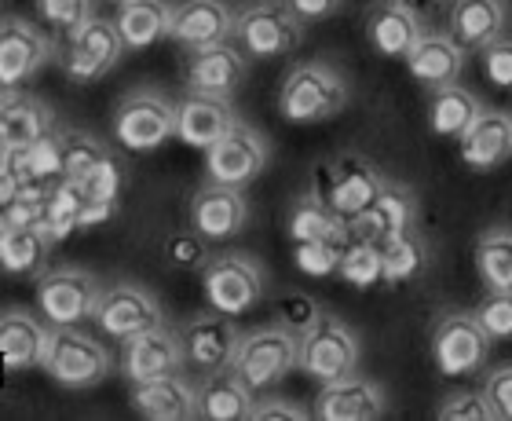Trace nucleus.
Masks as SVG:
<instances>
[{
  "label": "nucleus",
  "mask_w": 512,
  "mask_h": 421,
  "mask_svg": "<svg viewBox=\"0 0 512 421\" xmlns=\"http://www.w3.org/2000/svg\"><path fill=\"white\" fill-rule=\"evenodd\" d=\"M352 99L341 70L330 63H297L278 88V110L293 125H319L337 118Z\"/></svg>",
  "instance_id": "obj_1"
},
{
  "label": "nucleus",
  "mask_w": 512,
  "mask_h": 421,
  "mask_svg": "<svg viewBox=\"0 0 512 421\" xmlns=\"http://www.w3.org/2000/svg\"><path fill=\"white\" fill-rule=\"evenodd\" d=\"M41 367L63 389H96L99 381L110 378L114 356L99 337L77 326H52V345Z\"/></svg>",
  "instance_id": "obj_2"
},
{
  "label": "nucleus",
  "mask_w": 512,
  "mask_h": 421,
  "mask_svg": "<svg viewBox=\"0 0 512 421\" xmlns=\"http://www.w3.org/2000/svg\"><path fill=\"white\" fill-rule=\"evenodd\" d=\"M297 359H300V337L275 323L242 334L231 367L238 370V378L246 381L253 392H267L297 370Z\"/></svg>",
  "instance_id": "obj_3"
},
{
  "label": "nucleus",
  "mask_w": 512,
  "mask_h": 421,
  "mask_svg": "<svg viewBox=\"0 0 512 421\" xmlns=\"http://www.w3.org/2000/svg\"><path fill=\"white\" fill-rule=\"evenodd\" d=\"M235 41L253 59H282L304 41V22L282 0H253L235 11Z\"/></svg>",
  "instance_id": "obj_4"
},
{
  "label": "nucleus",
  "mask_w": 512,
  "mask_h": 421,
  "mask_svg": "<svg viewBox=\"0 0 512 421\" xmlns=\"http://www.w3.org/2000/svg\"><path fill=\"white\" fill-rule=\"evenodd\" d=\"M359 337L348 323H341L337 315L322 312L315 323L300 334V359L297 370H304L308 378L315 381H333L344 378V374H355L359 370Z\"/></svg>",
  "instance_id": "obj_5"
},
{
  "label": "nucleus",
  "mask_w": 512,
  "mask_h": 421,
  "mask_svg": "<svg viewBox=\"0 0 512 421\" xmlns=\"http://www.w3.org/2000/svg\"><path fill=\"white\" fill-rule=\"evenodd\" d=\"M202 290L213 312L246 315L264 301V268L249 253H220L202 268Z\"/></svg>",
  "instance_id": "obj_6"
},
{
  "label": "nucleus",
  "mask_w": 512,
  "mask_h": 421,
  "mask_svg": "<svg viewBox=\"0 0 512 421\" xmlns=\"http://www.w3.org/2000/svg\"><path fill=\"white\" fill-rule=\"evenodd\" d=\"M114 136L125 151L147 154L176 136V103L154 88L128 92L114 110Z\"/></svg>",
  "instance_id": "obj_7"
},
{
  "label": "nucleus",
  "mask_w": 512,
  "mask_h": 421,
  "mask_svg": "<svg viewBox=\"0 0 512 421\" xmlns=\"http://www.w3.org/2000/svg\"><path fill=\"white\" fill-rule=\"evenodd\" d=\"M491 345L476 312H447L432 330V363L443 378H472L483 370Z\"/></svg>",
  "instance_id": "obj_8"
},
{
  "label": "nucleus",
  "mask_w": 512,
  "mask_h": 421,
  "mask_svg": "<svg viewBox=\"0 0 512 421\" xmlns=\"http://www.w3.org/2000/svg\"><path fill=\"white\" fill-rule=\"evenodd\" d=\"M381 187H384V176L374 162H366L363 154H341V158H333V162L315 169V187H311V191H315L333 213H341L344 220H352V216H359L374 202Z\"/></svg>",
  "instance_id": "obj_9"
},
{
  "label": "nucleus",
  "mask_w": 512,
  "mask_h": 421,
  "mask_svg": "<svg viewBox=\"0 0 512 421\" xmlns=\"http://www.w3.org/2000/svg\"><path fill=\"white\" fill-rule=\"evenodd\" d=\"M125 41L118 33V22L114 19H85L77 30L66 33V52H63V70L70 81L77 85H88V81H99L107 77L114 66L121 63L125 55Z\"/></svg>",
  "instance_id": "obj_10"
},
{
  "label": "nucleus",
  "mask_w": 512,
  "mask_h": 421,
  "mask_svg": "<svg viewBox=\"0 0 512 421\" xmlns=\"http://www.w3.org/2000/svg\"><path fill=\"white\" fill-rule=\"evenodd\" d=\"M267 158H271V147H267L264 132H256L246 121H235L205 151V169H209V180H216V184L246 191L256 176L267 169Z\"/></svg>",
  "instance_id": "obj_11"
},
{
  "label": "nucleus",
  "mask_w": 512,
  "mask_h": 421,
  "mask_svg": "<svg viewBox=\"0 0 512 421\" xmlns=\"http://www.w3.org/2000/svg\"><path fill=\"white\" fill-rule=\"evenodd\" d=\"M103 286L81 268H55L37 279V308L52 326H77L92 319Z\"/></svg>",
  "instance_id": "obj_12"
},
{
  "label": "nucleus",
  "mask_w": 512,
  "mask_h": 421,
  "mask_svg": "<svg viewBox=\"0 0 512 421\" xmlns=\"http://www.w3.org/2000/svg\"><path fill=\"white\" fill-rule=\"evenodd\" d=\"M92 323L99 326V334L114 337V341H125V337L139 334V330L161 326L165 323V312H161L158 297H154L147 286L114 282V286H107V290L99 293Z\"/></svg>",
  "instance_id": "obj_13"
},
{
  "label": "nucleus",
  "mask_w": 512,
  "mask_h": 421,
  "mask_svg": "<svg viewBox=\"0 0 512 421\" xmlns=\"http://www.w3.org/2000/svg\"><path fill=\"white\" fill-rule=\"evenodd\" d=\"M183 367H187V359H183L180 330H169L165 323L139 330V334L121 341V374H125L128 385L180 374Z\"/></svg>",
  "instance_id": "obj_14"
},
{
  "label": "nucleus",
  "mask_w": 512,
  "mask_h": 421,
  "mask_svg": "<svg viewBox=\"0 0 512 421\" xmlns=\"http://www.w3.org/2000/svg\"><path fill=\"white\" fill-rule=\"evenodd\" d=\"M417 220H421V206H417V195L406 184H395V180H384V187L377 191V198L363 209L359 216L348 220V231L352 238H363V242H392V238L414 231Z\"/></svg>",
  "instance_id": "obj_15"
},
{
  "label": "nucleus",
  "mask_w": 512,
  "mask_h": 421,
  "mask_svg": "<svg viewBox=\"0 0 512 421\" xmlns=\"http://www.w3.org/2000/svg\"><path fill=\"white\" fill-rule=\"evenodd\" d=\"M180 341H183L187 367L198 370V374H213V370H224L235 363L242 330L235 326V315L209 312V315H194L191 323L180 330Z\"/></svg>",
  "instance_id": "obj_16"
},
{
  "label": "nucleus",
  "mask_w": 512,
  "mask_h": 421,
  "mask_svg": "<svg viewBox=\"0 0 512 421\" xmlns=\"http://www.w3.org/2000/svg\"><path fill=\"white\" fill-rule=\"evenodd\" d=\"M388 414V396L374 378H363L359 370L344 378L322 381V392L315 396L311 418L319 421H377Z\"/></svg>",
  "instance_id": "obj_17"
},
{
  "label": "nucleus",
  "mask_w": 512,
  "mask_h": 421,
  "mask_svg": "<svg viewBox=\"0 0 512 421\" xmlns=\"http://www.w3.org/2000/svg\"><path fill=\"white\" fill-rule=\"evenodd\" d=\"M187 216H191V227L198 235H205L209 242H224V238H235L249 224V198L242 187L209 180V184L194 191Z\"/></svg>",
  "instance_id": "obj_18"
},
{
  "label": "nucleus",
  "mask_w": 512,
  "mask_h": 421,
  "mask_svg": "<svg viewBox=\"0 0 512 421\" xmlns=\"http://www.w3.org/2000/svg\"><path fill=\"white\" fill-rule=\"evenodd\" d=\"M52 59V41L26 19H0V88L11 92Z\"/></svg>",
  "instance_id": "obj_19"
},
{
  "label": "nucleus",
  "mask_w": 512,
  "mask_h": 421,
  "mask_svg": "<svg viewBox=\"0 0 512 421\" xmlns=\"http://www.w3.org/2000/svg\"><path fill=\"white\" fill-rule=\"evenodd\" d=\"M249 63L246 52L235 48L231 41L209 44V48H194L187 55V92H205V96L231 99L238 85L246 81Z\"/></svg>",
  "instance_id": "obj_20"
},
{
  "label": "nucleus",
  "mask_w": 512,
  "mask_h": 421,
  "mask_svg": "<svg viewBox=\"0 0 512 421\" xmlns=\"http://www.w3.org/2000/svg\"><path fill=\"white\" fill-rule=\"evenodd\" d=\"M52 345V326H44L26 308L0 312V370L22 374L30 367H41Z\"/></svg>",
  "instance_id": "obj_21"
},
{
  "label": "nucleus",
  "mask_w": 512,
  "mask_h": 421,
  "mask_svg": "<svg viewBox=\"0 0 512 421\" xmlns=\"http://www.w3.org/2000/svg\"><path fill=\"white\" fill-rule=\"evenodd\" d=\"M169 37L187 52L231 41L235 37V11L227 8L224 0H183L172 8Z\"/></svg>",
  "instance_id": "obj_22"
},
{
  "label": "nucleus",
  "mask_w": 512,
  "mask_h": 421,
  "mask_svg": "<svg viewBox=\"0 0 512 421\" xmlns=\"http://www.w3.org/2000/svg\"><path fill=\"white\" fill-rule=\"evenodd\" d=\"M461 162L476 173H494L498 165L512 158V110L483 107L480 118L472 121L465 136L458 140Z\"/></svg>",
  "instance_id": "obj_23"
},
{
  "label": "nucleus",
  "mask_w": 512,
  "mask_h": 421,
  "mask_svg": "<svg viewBox=\"0 0 512 421\" xmlns=\"http://www.w3.org/2000/svg\"><path fill=\"white\" fill-rule=\"evenodd\" d=\"M238 121L231 99L205 96V92H187L176 103V136L194 151H209L220 136Z\"/></svg>",
  "instance_id": "obj_24"
},
{
  "label": "nucleus",
  "mask_w": 512,
  "mask_h": 421,
  "mask_svg": "<svg viewBox=\"0 0 512 421\" xmlns=\"http://www.w3.org/2000/svg\"><path fill=\"white\" fill-rule=\"evenodd\" d=\"M509 30V0H450L447 33L465 52H483Z\"/></svg>",
  "instance_id": "obj_25"
},
{
  "label": "nucleus",
  "mask_w": 512,
  "mask_h": 421,
  "mask_svg": "<svg viewBox=\"0 0 512 421\" xmlns=\"http://www.w3.org/2000/svg\"><path fill=\"white\" fill-rule=\"evenodd\" d=\"M363 30L377 55H384V59H406L410 48L421 41L425 22L417 19L414 11H406L399 0H377L374 8L366 11Z\"/></svg>",
  "instance_id": "obj_26"
},
{
  "label": "nucleus",
  "mask_w": 512,
  "mask_h": 421,
  "mask_svg": "<svg viewBox=\"0 0 512 421\" xmlns=\"http://www.w3.org/2000/svg\"><path fill=\"white\" fill-rule=\"evenodd\" d=\"M132 407L150 421H191L198 418V385L180 374L132 385Z\"/></svg>",
  "instance_id": "obj_27"
},
{
  "label": "nucleus",
  "mask_w": 512,
  "mask_h": 421,
  "mask_svg": "<svg viewBox=\"0 0 512 421\" xmlns=\"http://www.w3.org/2000/svg\"><path fill=\"white\" fill-rule=\"evenodd\" d=\"M465 48H461L450 33H421V41L410 48L403 63L410 70L414 81H421L425 88H439V85H454L465 70Z\"/></svg>",
  "instance_id": "obj_28"
},
{
  "label": "nucleus",
  "mask_w": 512,
  "mask_h": 421,
  "mask_svg": "<svg viewBox=\"0 0 512 421\" xmlns=\"http://www.w3.org/2000/svg\"><path fill=\"white\" fill-rule=\"evenodd\" d=\"M256 392L238 378L235 367L202 374L198 385V418L205 421H249Z\"/></svg>",
  "instance_id": "obj_29"
},
{
  "label": "nucleus",
  "mask_w": 512,
  "mask_h": 421,
  "mask_svg": "<svg viewBox=\"0 0 512 421\" xmlns=\"http://www.w3.org/2000/svg\"><path fill=\"white\" fill-rule=\"evenodd\" d=\"M0 121H4V132H8V147L11 151H30L33 143H41L44 136L55 132L52 110L44 107L41 99L22 96V92H4L0 99Z\"/></svg>",
  "instance_id": "obj_30"
},
{
  "label": "nucleus",
  "mask_w": 512,
  "mask_h": 421,
  "mask_svg": "<svg viewBox=\"0 0 512 421\" xmlns=\"http://www.w3.org/2000/svg\"><path fill=\"white\" fill-rule=\"evenodd\" d=\"M118 33L128 52L150 48L169 37L172 30V4L169 0H121L118 4Z\"/></svg>",
  "instance_id": "obj_31"
},
{
  "label": "nucleus",
  "mask_w": 512,
  "mask_h": 421,
  "mask_svg": "<svg viewBox=\"0 0 512 421\" xmlns=\"http://www.w3.org/2000/svg\"><path fill=\"white\" fill-rule=\"evenodd\" d=\"M55 238L41 220L33 224H8L0 231V268L11 275H37L52 253Z\"/></svg>",
  "instance_id": "obj_32"
},
{
  "label": "nucleus",
  "mask_w": 512,
  "mask_h": 421,
  "mask_svg": "<svg viewBox=\"0 0 512 421\" xmlns=\"http://www.w3.org/2000/svg\"><path fill=\"white\" fill-rule=\"evenodd\" d=\"M483 103L472 96L469 88L454 85H439L432 88V99H428V129L436 132L439 140H461L465 129L480 118Z\"/></svg>",
  "instance_id": "obj_33"
},
{
  "label": "nucleus",
  "mask_w": 512,
  "mask_h": 421,
  "mask_svg": "<svg viewBox=\"0 0 512 421\" xmlns=\"http://www.w3.org/2000/svg\"><path fill=\"white\" fill-rule=\"evenodd\" d=\"M289 235L293 242H348L352 231H348V220L333 213L315 191H304L289 209Z\"/></svg>",
  "instance_id": "obj_34"
},
{
  "label": "nucleus",
  "mask_w": 512,
  "mask_h": 421,
  "mask_svg": "<svg viewBox=\"0 0 512 421\" xmlns=\"http://www.w3.org/2000/svg\"><path fill=\"white\" fill-rule=\"evenodd\" d=\"M81 209H85V195H81V184L74 180H52L48 195H44V209H41V224L48 227V235L55 242L70 238L74 231H81Z\"/></svg>",
  "instance_id": "obj_35"
},
{
  "label": "nucleus",
  "mask_w": 512,
  "mask_h": 421,
  "mask_svg": "<svg viewBox=\"0 0 512 421\" xmlns=\"http://www.w3.org/2000/svg\"><path fill=\"white\" fill-rule=\"evenodd\" d=\"M55 136H59V176H63V180L81 184L92 169H99V165L110 158L107 143L96 140L92 132L63 129V132H55Z\"/></svg>",
  "instance_id": "obj_36"
},
{
  "label": "nucleus",
  "mask_w": 512,
  "mask_h": 421,
  "mask_svg": "<svg viewBox=\"0 0 512 421\" xmlns=\"http://www.w3.org/2000/svg\"><path fill=\"white\" fill-rule=\"evenodd\" d=\"M476 271L487 290H512V227H491L476 242Z\"/></svg>",
  "instance_id": "obj_37"
},
{
  "label": "nucleus",
  "mask_w": 512,
  "mask_h": 421,
  "mask_svg": "<svg viewBox=\"0 0 512 421\" xmlns=\"http://www.w3.org/2000/svg\"><path fill=\"white\" fill-rule=\"evenodd\" d=\"M337 275L344 282H352L355 290H370L377 282H384V257L377 242H363V238H348L337 264Z\"/></svg>",
  "instance_id": "obj_38"
},
{
  "label": "nucleus",
  "mask_w": 512,
  "mask_h": 421,
  "mask_svg": "<svg viewBox=\"0 0 512 421\" xmlns=\"http://www.w3.org/2000/svg\"><path fill=\"white\" fill-rule=\"evenodd\" d=\"M425 242L417 238V227L414 231H406V235L392 238V242H384L381 246V257H384V282H410L417 271L425 268Z\"/></svg>",
  "instance_id": "obj_39"
},
{
  "label": "nucleus",
  "mask_w": 512,
  "mask_h": 421,
  "mask_svg": "<svg viewBox=\"0 0 512 421\" xmlns=\"http://www.w3.org/2000/svg\"><path fill=\"white\" fill-rule=\"evenodd\" d=\"M161 257H165V264L176 271H202L209 260H213V253H209V238L198 235L194 227H187V231H172V235H165V242H161Z\"/></svg>",
  "instance_id": "obj_40"
},
{
  "label": "nucleus",
  "mask_w": 512,
  "mask_h": 421,
  "mask_svg": "<svg viewBox=\"0 0 512 421\" xmlns=\"http://www.w3.org/2000/svg\"><path fill=\"white\" fill-rule=\"evenodd\" d=\"M118 191H121V165L114 162V154L81 180V195H85L88 206L118 209Z\"/></svg>",
  "instance_id": "obj_41"
},
{
  "label": "nucleus",
  "mask_w": 512,
  "mask_h": 421,
  "mask_svg": "<svg viewBox=\"0 0 512 421\" xmlns=\"http://www.w3.org/2000/svg\"><path fill=\"white\" fill-rule=\"evenodd\" d=\"M476 319L491 334V341H512V290H487L476 308Z\"/></svg>",
  "instance_id": "obj_42"
},
{
  "label": "nucleus",
  "mask_w": 512,
  "mask_h": 421,
  "mask_svg": "<svg viewBox=\"0 0 512 421\" xmlns=\"http://www.w3.org/2000/svg\"><path fill=\"white\" fill-rule=\"evenodd\" d=\"M439 421H498L494 418V407L487 403L483 389H465V392H454L447 400L439 403L436 411Z\"/></svg>",
  "instance_id": "obj_43"
},
{
  "label": "nucleus",
  "mask_w": 512,
  "mask_h": 421,
  "mask_svg": "<svg viewBox=\"0 0 512 421\" xmlns=\"http://www.w3.org/2000/svg\"><path fill=\"white\" fill-rule=\"evenodd\" d=\"M92 4H96V0H37V15H41L52 30L70 33L85 19H92Z\"/></svg>",
  "instance_id": "obj_44"
},
{
  "label": "nucleus",
  "mask_w": 512,
  "mask_h": 421,
  "mask_svg": "<svg viewBox=\"0 0 512 421\" xmlns=\"http://www.w3.org/2000/svg\"><path fill=\"white\" fill-rule=\"evenodd\" d=\"M322 315V308L315 301H311L308 293H282L275 304V323L286 326V330H293V334H304L315 319Z\"/></svg>",
  "instance_id": "obj_45"
},
{
  "label": "nucleus",
  "mask_w": 512,
  "mask_h": 421,
  "mask_svg": "<svg viewBox=\"0 0 512 421\" xmlns=\"http://www.w3.org/2000/svg\"><path fill=\"white\" fill-rule=\"evenodd\" d=\"M341 253H344V242H297V268L304 275H333L337 264H341Z\"/></svg>",
  "instance_id": "obj_46"
},
{
  "label": "nucleus",
  "mask_w": 512,
  "mask_h": 421,
  "mask_svg": "<svg viewBox=\"0 0 512 421\" xmlns=\"http://www.w3.org/2000/svg\"><path fill=\"white\" fill-rule=\"evenodd\" d=\"M480 63H483V74H487V81H491L494 88L512 92V37L509 33H502L498 41H491L483 48Z\"/></svg>",
  "instance_id": "obj_47"
},
{
  "label": "nucleus",
  "mask_w": 512,
  "mask_h": 421,
  "mask_svg": "<svg viewBox=\"0 0 512 421\" xmlns=\"http://www.w3.org/2000/svg\"><path fill=\"white\" fill-rule=\"evenodd\" d=\"M483 396L494 407V418L512 421V363L505 367H494L487 378H483Z\"/></svg>",
  "instance_id": "obj_48"
},
{
  "label": "nucleus",
  "mask_w": 512,
  "mask_h": 421,
  "mask_svg": "<svg viewBox=\"0 0 512 421\" xmlns=\"http://www.w3.org/2000/svg\"><path fill=\"white\" fill-rule=\"evenodd\" d=\"M308 418H311L308 407H300L293 400H278V396L256 400L253 411H249V421H308Z\"/></svg>",
  "instance_id": "obj_49"
},
{
  "label": "nucleus",
  "mask_w": 512,
  "mask_h": 421,
  "mask_svg": "<svg viewBox=\"0 0 512 421\" xmlns=\"http://www.w3.org/2000/svg\"><path fill=\"white\" fill-rule=\"evenodd\" d=\"M293 15H297L304 26L308 22H322V19H330V15H337L341 11V0H282Z\"/></svg>",
  "instance_id": "obj_50"
},
{
  "label": "nucleus",
  "mask_w": 512,
  "mask_h": 421,
  "mask_svg": "<svg viewBox=\"0 0 512 421\" xmlns=\"http://www.w3.org/2000/svg\"><path fill=\"white\" fill-rule=\"evenodd\" d=\"M399 4H403L406 11H414L421 22H428V19H436L439 11H447L450 0H399Z\"/></svg>",
  "instance_id": "obj_51"
},
{
  "label": "nucleus",
  "mask_w": 512,
  "mask_h": 421,
  "mask_svg": "<svg viewBox=\"0 0 512 421\" xmlns=\"http://www.w3.org/2000/svg\"><path fill=\"white\" fill-rule=\"evenodd\" d=\"M19 184H22V180L15 173H11V169H0V209H4L11 202V198H15Z\"/></svg>",
  "instance_id": "obj_52"
},
{
  "label": "nucleus",
  "mask_w": 512,
  "mask_h": 421,
  "mask_svg": "<svg viewBox=\"0 0 512 421\" xmlns=\"http://www.w3.org/2000/svg\"><path fill=\"white\" fill-rule=\"evenodd\" d=\"M4 151H11V147H8V132H4V121H0V154H4Z\"/></svg>",
  "instance_id": "obj_53"
},
{
  "label": "nucleus",
  "mask_w": 512,
  "mask_h": 421,
  "mask_svg": "<svg viewBox=\"0 0 512 421\" xmlns=\"http://www.w3.org/2000/svg\"><path fill=\"white\" fill-rule=\"evenodd\" d=\"M4 227H8V220H4V209H0V231H4Z\"/></svg>",
  "instance_id": "obj_54"
},
{
  "label": "nucleus",
  "mask_w": 512,
  "mask_h": 421,
  "mask_svg": "<svg viewBox=\"0 0 512 421\" xmlns=\"http://www.w3.org/2000/svg\"><path fill=\"white\" fill-rule=\"evenodd\" d=\"M114 4H121V0H114Z\"/></svg>",
  "instance_id": "obj_55"
}]
</instances>
